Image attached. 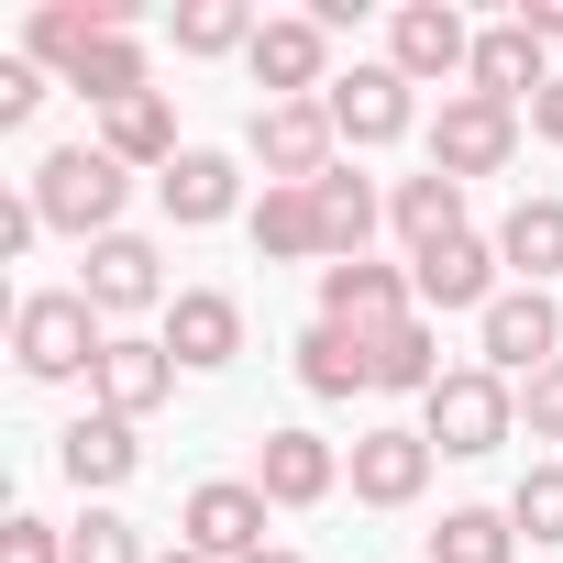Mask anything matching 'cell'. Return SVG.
<instances>
[{
    "mask_svg": "<svg viewBox=\"0 0 563 563\" xmlns=\"http://www.w3.org/2000/svg\"><path fill=\"white\" fill-rule=\"evenodd\" d=\"M122 199H133V166H111L100 144H56V155L34 166V210H45V232H67V243H111V232H122Z\"/></svg>",
    "mask_w": 563,
    "mask_h": 563,
    "instance_id": "2",
    "label": "cell"
},
{
    "mask_svg": "<svg viewBox=\"0 0 563 563\" xmlns=\"http://www.w3.org/2000/svg\"><path fill=\"white\" fill-rule=\"evenodd\" d=\"M508 552H519L508 508H442V530H431V563H508Z\"/></svg>",
    "mask_w": 563,
    "mask_h": 563,
    "instance_id": "30",
    "label": "cell"
},
{
    "mask_svg": "<svg viewBox=\"0 0 563 563\" xmlns=\"http://www.w3.org/2000/svg\"><path fill=\"white\" fill-rule=\"evenodd\" d=\"M133 464H144V442H133V420H111V409H89V420H67L56 431V475L100 508L111 486H133Z\"/></svg>",
    "mask_w": 563,
    "mask_h": 563,
    "instance_id": "18",
    "label": "cell"
},
{
    "mask_svg": "<svg viewBox=\"0 0 563 563\" xmlns=\"http://www.w3.org/2000/svg\"><path fill=\"white\" fill-rule=\"evenodd\" d=\"M34 111H45V67L34 56H0V133H23Z\"/></svg>",
    "mask_w": 563,
    "mask_h": 563,
    "instance_id": "34",
    "label": "cell"
},
{
    "mask_svg": "<svg viewBox=\"0 0 563 563\" xmlns=\"http://www.w3.org/2000/svg\"><path fill=\"white\" fill-rule=\"evenodd\" d=\"M254 166H265V188H321V177L343 166L332 100H265V111H254Z\"/></svg>",
    "mask_w": 563,
    "mask_h": 563,
    "instance_id": "5",
    "label": "cell"
},
{
    "mask_svg": "<svg viewBox=\"0 0 563 563\" xmlns=\"http://www.w3.org/2000/svg\"><path fill=\"white\" fill-rule=\"evenodd\" d=\"M387 221H398V243H409V254H420V243H442V232H464V177H442V166L398 177V188H387Z\"/></svg>",
    "mask_w": 563,
    "mask_h": 563,
    "instance_id": "27",
    "label": "cell"
},
{
    "mask_svg": "<svg viewBox=\"0 0 563 563\" xmlns=\"http://www.w3.org/2000/svg\"><path fill=\"white\" fill-rule=\"evenodd\" d=\"M519 431H530V442H563V365H541V376L519 387Z\"/></svg>",
    "mask_w": 563,
    "mask_h": 563,
    "instance_id": "35",
    "label": "cell"
},
{
    "mask_svg": "<svg viewBox=\"0 0 563 563\" xmlns=\"http://www.w3.org/2000/svg\"><path fill=\"white\" fill-rule=\"evenodd\" d=\"M34 232H45L34 188H23V199H0V265H12V254H34Z\"/></svg>",
    "mask_w": 563,
    "mask_h": 563,
    "instance_id": "37",
    "label": "cell"
},
{
    "mask_svg": "<svg viewBox=\"0 0 563 563\" xmlns=\"http://www.w3.org/2000/svg\"><path fill=\"white\" fill-rule=\"evenodd\" d=\"M0 563H67V530L56 519H12L0 530Z\"/></svg>",
    "mask_w": 563,
    "mask_h": 563,
    "instance_id": "36",
    "label": "cell"
},
{
    "mask_svg": "<svg viewBox=\"0 0 563 563\" xmlns=\"http://www.w3.org/2000/svg\"><path fill=\"white\" fill-rule=\"evenodd\" d=\"M530 133H541V144H563V67H552V89L530 100Z\"/></svg>",
    "mask_w": 563,
    "mask_h": 563,
    "instance_id": "38",
    "label": "cell"
},
{
    "mask_svg": "<svg viewBox=\"0 0 563 563\" xmlns=\"http://www.w3.org/2000/svg\"><path fill=\"white\" fill-rule=\"evenodd\" d=\"M254 486H265V508H321L343 486V453L321 431H265L254 442Z\"/></svg>",
    "mask_w": 563,
    "mask_h": 563,
    "instance_id": "20",
    "label": "cell"
},
{
    "mask_svg": "<svg viewBox=\"0 0 563 563\" xmlns=\"http://www.w3.org/2000/svg\"><path fill=\"white\" fill-rule=\"evenodd\" d=\"M519 23H530L541 45H563V0H519Z\"/></svg>",
    "mask_w": 563,
    "mask_h": 563,
    "instance_id": "39",
    "label": "cell"
},
{
    "mask_svg": "<svg viewBox=\"0 0 563 563\" xmlns=\"http://www.w3.org/2000/svg\"><path fill=\"white\" fill-rule=\"evenodd\" d=\"M254 563H310V552H254Z\"/></svg>",
    "mask_w": 563,
    "mask_h": 563,
    "instance_id": "41",
    "label": "cell"
},
{
    "mask_svg": "<svg viewBox=\"0 0 563 563\" xmlns=\"http://www.w3.org/2000/svg\"><path fill=\"white\" fill-rule=\"evenodd\" d=\"M475 365L508 376V387H530L541 365H563V310H552V288H497V310L475 321Z\"/></svg>",
    "mask_w": 563,
    "mask_h": 563,
    "instance_id": "4",
    "label": "cell"
},
{
    "mask_svg": "<svg viewBox=\"0 0 563 563\" xmlns=\"http://www.w3.org/2000/svg\"><path fill=\"white\" fill-rule=\"evenodd\" d=\"M497 276H508V265H497V243H486V232H442V243H420V254H409L420 321H442V310H475V321H486V310H497Z\"/></svg>",
    "mask_w": 563,
    "mask_h": 563,
    "instance_id": "9",
    "label": "cell"
},
{
    "mask_svg": "<svg viewBox=\"0 0 563 563\" xmlns=\"http://www.w3.org/2000/svg\"><path fill=\"white\" fill-rule=\"evenodd\" d=\"M497 265H508V288H552L563 276V199H519L497 221Z\"/></svg>",
    "mask_w": 563,
    "mask_h": 563,
    "instance_id": "23",
    "label": "cell"
},
{
    "mask_svg": "<svg viewBox=\"0 0 563 563\" xmlns=\"http://www.w3.org/2000/svg\"><path fill=\"white\" fill-rule=\"evenodd\" d=\"M243 221H254V254H276V265H332V243H321V199H310V188H265Z\"/></svg>",
    "mask_w": 563,
    "mask_h": 563,
    "instance_id": "24",
    "label": "cell"
},
{
    "mask_svg": "<svg viewBox=\"0 0 563 563\" xmlns=\"http://www.w3.org/2000/svg\"><path fill=\"white\" fill-rule=\"evenodd\" d=\"M67 563H155V552L122 508H89V519H67Z\"/></svg>",
    "mask_w": 563,
    "mask_h": 563,
    "instance_id": "33",
    "label": "cell"
},
{
    "mask_svg": "<svg viewBox=\"0 0 563 563\" xmlns=\"http://www.w3.org/2000/svg\"><path fill=\"white\" fill-rule=\"evenodd\" d=\"M464 89L475 100H497V111H530L541 89H552V56H541V34L508 12V23H486L475 34V67H464Z\"/></svg>",
    "mask_w": 563,
    "mask_h": 563,
    "instance_id": "15",
    "label": "cell"
},
{
    "mask_svg": "<svg viewBox=\"0 0 563 563\" xmlns=\"http://www.w3.org/2000/svg\"><path fill=\"white\" fill-rule=\"evenodd\" d=\"M155 563H210V552H188V541H177V552H155Z\"/></svg>",
    "mask_w": 563,
    "mask_h": 563,
    "instance_id": "40",
    "label": "cell"
},
{
    "mask_svg": "<svg viewBox=\"0 0 563 563\" xmlns=\"http://www.w3.org/2000/svg\"><path fill=\"white\" fill-rule=\"evenodd\" d=\"M321 321H332V332H354V343H387L398 321H420L409 265H376V254H354V265H321Z\"/></svg>",
    "mask_w": 563,
    "mask_h": 563,
    "instance_id": "8",
    "label": "cell"
},
{
    "mask_svg": "<svg viewBox=\"0 0 563 563\" xmlns=\"http://www.w3.org/2000/svg\"><path fill=\"white\" fill-rule=\"evenodd\" d=\"M387 67H398L409 89L464 78V67H475V23L453 12V0H398V12H387Z\"/></svg>",
    "mask_w": 563,
    "mask_h": 563,
    "instance_id": "10",
    "label": "cell"
},
{
    "mask_svg": "<svg viewBox=\"0 0 563 563\" xmlns=\"http://www.w3.org/2000/svg\"><path fill=\"white\" fill-rule=\"evenodd\" d=\"M321 243H332V265H354L365 243H376V221H387V199H376V177H354V166H332L321 188Z\"/></svg>",
    "mask_w": 563,
    "mask_h": 563,
    "instance_id": "26",
    "label": "cell"
},
{
    "mask_svg": "<svg viewBox=\"0 0 563 563\" xmlns=\"http://www.w3.org/2000/svg\"><path fill=\"white\" fill-rule=\"evenodd\" d=\"M155 343L177 354V376H221V365L243 354V299H232V288H177L166 321H155Z\"/></svg>",
    "mask_w": 563,
    "mask_h": 563,
    "instance_id": "13",
    "label": "cell"
},
{
    "mask_svg": "<svg viewBox=\"0 0 563 563\" xmlns=\"http://www.w3.org/2000/svg\"><path fill=\"white\" fill-rule=\"evenodd\" d=\"M166 398H177V354H166L155 332H111V354H100V376H89V409L144 420V409H166Z\"/></svg>",
    "mask_w": 563,
    "mask_h": 563,
    "instance_id": "16",
    "label": "cell"
},
{
    "mask_svg": "<svg viewBox=\"0 0 563 563\" xmlns=\"http://www.w3.org/2000/svg\"><path fill=\"white\" fill-rule=\"evenodd\" d=\"M420 431H431V453L475 464V453L519 442V387H508V376H486V365H453V376L420 398Z\"/></svg>",
    "mask_w": 563,
    "mask_h": 563,
    "instance_id": "3",
    "label": "cell"
},
{
    "mask_svg": "<svg viewBox=\"0 0 563 563\" xmlns=\"http://www.w3.org/2000/svg\"><path fill=\"white\" fill-rule=\"evenodd\" d=\"M265 486L254 475H210V486H188V508H177V541L188 552H210V563H254V552H276L265 541Z\"/></svg>",
    "mask_w": 563,
    "mask_h": 563,
    "instance_id": "6",
    "label": "cell"
},
{
    "mask_svg": "<svg viewBox=\"0 0 563 563\" xmlns=\"http://www.w3.org/2000/svg\"><path fill=\"white\" fill-rule=\"evenodd\" d=\"M321 100H332V133H343V144H365V155H376V144H398V133L420 122V89H409L387 56H376V67H343Z\"/></svg>",
    "mask_w": 563,
    "mask_h": 563,
    "instance_id": "12",
    "label": "cell"
},
{
    "mask_svg": "<svg viewBox=\"0 0 563 563\" xmlns=\"http://www.w3.org/2000/svg\"><path fill=\"white\" fill-rule=\"evenodd\" d=\"M243 67H254L265 100H321L332 89V23L321 12H265L254 45H243Z\"/></svg>",
    "mask_w": 563,
    "mask_h": 563,
    "instance_id": "7",
    "label": "cell"
},
{
    "mask_svg": "<svg viewBox=\"0 0 563 563\" xmlns=\"http://www.w3.org/2000/svg\"><path fill=\"white\" fill-rule=\"evenodd\" d=\"M254 23H265V12H243V0H188L166 34H177V56H243Z\"/></svg>",
    "mask_w": 563,
    "mask_h": 563,
    "instance_id": "31",
    "label": "cell"
},
{
    "mask_svg": "<svg viewBox=\"0 0 563 563\" xmlns=\"http://www.w3.org/2000/svg\"><path fill=\"white\" fill-rule=\"evenodd\" d=\"M89 144H100L111 166H155V177H166V166L188 155V144H177V111H166V89H144V100L100 111V133H89Z\"/></svg>",
    "mask_w": 563,
    "mask_h": 563,
    "instance_id": "22",
    "label": "cell"
},
{
    "mask_svg": "<svg viewBox=\"0 0 563 563\" xmlns=\"http://www.w3.org/2000/svg\"><path fill=\"white\" fill-rule=\"evenodd\" d=\"M508 530H519V541H563V464H530V475L508 486Z\"/></svg>",
    "mask_w": 563,
    "mask_h": 563,
    "instance_id": "32",
    "label": "cell"
},
{
    "mask_svg": "<svg viewBox=\"0 0 563 563\" xmlns=\"http://www.w3.org/2000/svg\"><path fill=\"white\" fill-rule=\"evenodd\" d=\"M155 199H166V221H177V232H210V221H232V210H243V166H232L221 144H188V155L155 177Z\"/></svg>",
    "mask_w": 563,
    "mask_h": 563,
    "instance_id": "21",
    "label": "cell"
},
{
    "mask_svg": "<svg viewBox=\"0 0 563 563\" xmlns=\"http://www.w3.org/2000/svg\"><path fill=\"white\" fill-rule=\"evenodd\" d=\"M100 34H133V0H45V12L23 23V56L56 67V78H78Z\"/></svg>",
    "mask_w": 563,
    "mask_h": 563,
    "instance_id": "19",
    "label": "cell"
},
{
    "mask_svg": "<svg viewBox=\"0 0 563 563\" xmlns=\"http://www.w3.org/2000/svg\"><path fill=\"white\" fill-rule=\"evenodd\" d=\"M100 354H111V321H100L78 288L12 299V365H23L34 387H78V376H100Z\"/></svg>",
    "mask_w": 563,
    "mask_h": 563,
    "instance_id": "1",
    "label": "cell"
},
{
    "mask_svg": "<svg viewBox=\"0 0 563 563\" xmlns=\"http://www.w3.org/2000/svg\"><path fill=\"white\" fill-rule=\"evenodd\" d=\"M442 376H453V365H442V332H431V321H398V332L376 343V387H387V398H431Z\"/></svg>",
    "mask_w": 563,
    "mask_h": 563,
    "instance_id": "29",
    "label": "cell"
},
{
    "mask_svg": "<svg viewBox=\"0 0 563 563\" xmlns=\"http://www.w3.org/2000/svg\"><path fill=\"white\" fill-rule=\"evenodd\" d=\"M508 155H519V111H497V100H475V89H453V100L431 111V166H442V177L475 188V177H497Z\"/></svg>",
    "mask_w": 563,
    "mask_h": 563,
    "instance_id": "11",
    "label": "cell"
},
{
    "mask_svg": "<svg viewBox=\"0 0 563 563\" xmlns=\"http://www.w3.org/2000/svg\"><path fill=\"white\" fill-rule=\"evenodd\" d=\"M431 464H442V453H431V431H398V420H387V431H365V442L343 453V475H354V497H365V508H420Z\"/></svg>",
    "mask_w": 563,
    "mask_h": 563,
    "instance_id": "17",
    "label": "cell"
},
{
    "mask_svg": "<svg viewBox=\"0 0 563 563\" xmlns=\"http://www.w3.org/2000/svg\"><path fill=\"white\" fill-rule=\"evenodd\" d=\"M78 299H89L100 321L166 310V254H155L144 232H111V243H89V265H78Z\"/></svg>",
    "mask_w": 563,
    "mask_h": 563,
    "instance_id": "14",
    "label": "cell"
},
{
    "mask_svg": "<svg viewBox=\"0 0 563 563\" xmlns=\"http://www.w3.org/2000/svg\"><path fill=\"white\" fill-rule=\"evenodd\" d=\"M67 89H78L89 111H122V100H144V89H155V67H144V45H133V34H100V45H89V67H78Z\"/></svg>",
    "mask_w": 563,
    "mask_h": 563,
    "instance_id": "28",
    "label": "cell"
},
{
    "mask_svg": "<svg viewBox=\"0 0 563 563\" xmlns=\"http://www.w3.org/2000/svg\"><path fill=\"white\" fill-rule=\"evenodd\" d=\"M288 354H299V387H310V398H365V387H376V343H354V332H332V321H310Z\"/></svg>",
    "mask_w": 563,
    "mask_h": 563,
    "instance_id": "25",
    "label": "cell"
}]
</instances>
